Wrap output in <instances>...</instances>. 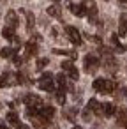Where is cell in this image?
<instances>
[{"label":"cell","instance_id":"6da1fadb","mask_svg":"<svg viewBox=\"0 0 127 129\" xmlns=\"http://www.w3.org/2000/svg\"><path fill=\"white\" fill-rule=\"evenodd\" d=\"M92 87L95 92H101V94H111L115 90V83L111 80H106V78H95Z\"/></svg>","mask_w":127,"mask_h":129},{"label":"cell","instance_id":"7a4b0ae2","mask_svg":"<svg viewBox=\"0 0 127 129\" xmlns=\"http://www.w3.org/2000/svg\"><path fill=\"white\" fill-rule=\"evenodd\" d=\"M23 103H25V106L28 108V113H37V111L43 108V101H41V97L35 95V94H27L25 99H23Z\"/></svg>","mask_w":127,"mask_h":129},{"label":"cell","instance_id":"3957f363","mask_svg":"<svg viewBox=\"0 0 127 129\" xmlns=\"http://www.w3.org/2000/svg\"><path fill=\"white\" fill-rule=\"evenodd\" d=\"M39 88L41 90H46V92H53L55 90V80H53V74L51 73H44L41 78H39Z\"/></svg>","mask_w":127,"mask_h":129},{"label":"cell","instance_id":"277c9868","mask_svg":"<svg viewBox=\"0 0 127 129\" xmlns=\"http://www.w3.org/2000/svg\"><path fill=\"white\" fill-rule=\"evenodd\" d=\"M83 64H85V71L87 73H94V71H97V67H99V57L97 55H94V53H90V55H87L85 58H83Z\"/></svg>","mask_w":127,"mask_h":129},{"label":"cell","instance_id":"5b68a950","mask_svg":"<svg viewBox=\"0 0 127 129\" xmlns=\"http://www.w3.org/2000/svg\"><path fill=\"white\" fill-rule=\"evenodd\" d=\"M81 7L85 9V14H87V16L90 18V21L94 23L95 18H97V6H95V2H94V0H83Z\"/></svg>","mask_w":127,"mask_h":129},{"label":"cell","instance_id":"8992f818","mask_svg":"<svg viewBox=\"0 0 127 129\" xmlns=\"http://www.w3.org/2000/svg\"><path fill=\"white\" fill-rule=\"evenodd\" d=\"M65 34H67L69 41H71L74 46H79V44L83 43V39H81V34L78 32V28H74V27H65Z\"/></svg>","mask_w":127,"mask_h":129},{"label":"cell","instance_id":"52a82bcc","mask_svg":"<svg viewBox=\"0 0 127 129\" xmlns=\"http://www.w3.org/2000/svg\"><path fill=\"white\" fill-rule=\"evenodd\" d=\"M60 66H62V69L67 73V76H69L71 80H78V78H79V73H78V69L74 67V64H72L71 60H64Z\"/></svg>","mask_w":127,"mask_h":129},{"label":"cell","instance_id":"ba28073f","mask_svg":"<svg viewBox=\"0 0 127 129\" xmlns=\"http://www.w3.org/2000/svg\"><path fill=\"white\" fill-rule=\"evenodd\" d=\"M28 117H30V120H32V124H34V127L35 129H46L48 127V120L46 118H43L39 113H28Z\"/></svg>","mask_w":127,"mask_h":129},{"label":"cell","instance_id":"9c48e42d","mask_svg":"<svg viewBox=\"0 0 127 129\" xmlns=\"http://www.w3.org/2000/svg\"><path fill=\"white\" fill-rule=\"evenodd\" d=\"M41 37H34L32 41H28L27 44H25V57H32V55H35L37 53V41H39Z\"/></svg>","mask_w":127,"mask_h":129},{"label":"cell","instance_id":"30bf717a","mask_svg":"<svg viewBox=\"0 0 127 129\" xmlns=\"http://www.w3.org/2000/svg\"><path fill=\"white\" fill-rule=\"evenodd\" d=\"M6 27H11V28H16L18 27V14L14 13V11H9L7 13V16H6Z\"/></svg>","mask_w":127,"mask_h":129},{"label":"cell","instance_id":"8fae6325","mask_svg":"<svg viewBox=\"0 0 127 129\" xmlns=\"http://www.w3.org/2000/svg\"><path fill=\"white\" fill-rule=\"evenodd\" d=\"M37 113H39L43 118H46V120L50 122V120L53 118V115H55V108H51V106H43Z\"/></svg>","mask_w":127,"mask_h":129},{"label":"cell","instance_id":"7c38bea8","mask_svg":"<svg viewBox=\"0 0 127 129\" xmlns=\"http://www.w3.org/2000/svg\"><path fill=\"white\" fill-rule=\"evenodd\" d=\"M88 110L94 111V113H97V115H102V104L97 99H90L88 101Z\"/></svg>","mask_w":127,"mask_h":129},{"label":"cell","instance_id":"4fadbf2b","mask_svg":"<svg viewBox=\"0 0 127 129\" xmlns=\"http://www.w3.org/2000/svg\"><path fill=\"white\" fill-rule=\"evenodd\" d=\"M127 34V14H122L118 20V36H125Z\"/></svg>","mask_w":127,"mask_h":129},{"label":"cell","instance_id":"5bb4252c","mask_svg":"<svg viewBox=\"0 0 127 129\" xmlns=\"http://www.w3.org/2000/svg\"><path fill=\"white\" fill-rule=\"evenodd\" d=\"M67 7L71 9V13H72L74 16H87V14H85V9H83L81 6H76V4L69 2V4H67Z\"/></svg>","mask_w":127,"mask_h":129},{"label":"cell","instance_id":"9a60e30c","mask_svg":"<svg viewBox=\"0 0 127 129\" xmlns=\"http://www.w3.org/2000/svg\"><path fill=\"white\" fill-rule=\"evenodd\" d=\"M14 30H16V28L4 27V30H2V36H4L7 41H18V39H16V34H14Z\"/></svg>","mask_w":127,"mask_h":129},{"label":"cell","instance_id":"2e32d148","mask_svg":"<svg viewBox=\"0 0 127 129\" xmlns=\"http://www.w3.org/2000/svg\"><path fill=\"white\" fill-rule=\"evenodd\" d=\"M57 85H58V90H57V92H62V94H65L67 81H65V76H64V74H58V76H57Z\"/></svg>","mask_w":127,"mask_h":129},{"label":"cell","instance_id":"e0dca14e","mask_svg":"<svg viewBox=\"0 0 127 129\" xmlns=\"http://www.w3.org/2000/svg\"><path fill=\"white\" fill-rule=\"evenodd\" d=\"M115 104H111V103H104L102 104V115H106V117H111V115H115Z\"/></svg>","mask_w":127,"mask_h":129},{"label":"cell","instance_id":"ac0fdd59","mask_svg":"<svg viewBox=\"0 0 127 129\" xmlns=\"http://www.w3.org/2000/svg\"><path fill=\"white\" fill-rule=\"evenodd\" d=\"M7 122H9L11 125L18 127V125H20V118H18V113H16V111H9V113H7Z\"/></svg>","mask_w":127,"mask_h":129},{"label":"cell","instance_id":"d6986e66","mask_svg":"<svg viewBox=\"0 0 127 129\" xmlns=\"http://www.w3.org/2000/svg\"><path fill=\"white\" fill-rule=\"evenodd\" d=\"M111 44H113V46H116V50H118V51H127V46H125V44H120V41H118V36H116V34H113V36H111Z\"/></svg>","mask_w":127,"mask_h":129},{"label":"cell","instance_id":"ffe728a7","mask_svg":"<svg viewBox=\"0 0 127 129\" xmlns=\"http://www.w3.org/2000/svg\"><path fill=\"white\" fill-rule=\"evenodd\" d=\"M118 124L127 129V108L120 110V113H118Z\"/></svg>","mask_w":127,"mask_h":129},{"label":"cell","instance_id":"44dd1931","mask_svg":"<svg viewBox=\"0 0 127 129\" xmlns=\"http://www.w3.org/2000/svg\"><path fill=\"white\" fill-rule=\"evenodd\" d=\"M0 53H2V57H6V58H14V57H16V51H14L13 48H4Z\"/></svg>","mask_w":127,"mask_h":129},{"label":"cell","instance_id":"7402d4cb","mask_svg":"<svg viewBox=\"0 0 127 129\" xmlns=\"http://www.w3.org/2000/svg\"><path fill=\"white\" fill-rule=\"evenodd\" d=\"M48 14H50V16H55V18H60V7H58V6L48 7Z\"/></svg>","mask_w":127,"mask_h":129},{"label":"cell","instance_id":"603a6c76","mask_svg":"<svg viewBox=\"0 0 127 129\" xmlns=\"http://www.w3.org/2000/svg\"><path fill=\"white\" fill-rule=\"evenodd\" d=\"M27 21H28L27 27L32 30V28H34V14H32V13H27Z\"/></svg>","mask_w":127,"mask_h":129},{"label":"cell","instance_id":"cb8c5ba5","mask_svg":"<svg viewBox=\"0 0 127 129\" xmlns=\"http://www.w3.org/2000/svg\"><path fill=\"white\" fill-rule=\"evenodd\" d=\"M46 64H48V58H39V60H37V67H39V69H43Z\"/></svg>","mask_w":127,"mask_h":129},{"label":"cell","instance_id":"d4e9b609","mask_svg":"<svg viewBox=\"0 0 127 129\" xmlns=\"http://www.w3.org/2000/svg\"><path fill=\"white\" fill-rule=\"evenodd\" d=\"M16 129H30V125H25V124H20Z\"/></svg>","mask_w":127,"mask_h":129},{"label":"cell","instance_id":"484cf974","mask_svg":"<svg viewBox=\"0 0 127 129\" xmlns=\"http://www.w3.org/2000/svg\"><path fill=\"white\" fill-rule=\"evenodd\" d=\"M0 87H6V83H4V78L0 76Z\"/></svg>","mask_w":127,"mask_h":129},{"label":"cell","instance_id":"4316f807","mask_svg":"<svg viewBox=\"0 0 127 129\" xmlns=\"http://www.w3.org/2000/svg\"><path fill=\"white\" fill-rule=\"evenodd\" d=\"M0 129H7V127H6V124H4L2 120H0Z\"/></svg>","mask_w":127,"mask_h":129},{"label":"cell","instance_id":"83f0119b","mask_svg":"<svg viewBox=\"0 0 127 129\" xmlns=\"http://www.w3.org/2000/svg\"><path fill=\"white\" fill-rule=\"evenodd\" d=\"M72 129H81V127H79V125H74V127H72Z\"/></svg>","mask_w":127,"mask_h":129},{"label":"cell","instance_id":"f1b7e54d","mask_svg":"<svg viewBox=\"0 0 127 129\" xmlns=\"http://www.w3.org/2000/svg\"><path fill=\"white\" fill-rule=\"evenodd\" d=\"M120 2H122V4H125V2H127V0H120Z\"/></svg>","mask_w":127,"mask_h":129},{"label":"cell","instance_id":"f546056e","mask_svg":"<svg viewBox=\"0 0 127 129\" xmlns=\"http://www.w3.org/2000/svg\"><path fill=\"white\" fill-rule=\"evenodd\" d=\"M53 2H58V0H53Z\"/></svg>","mask_w":127,"mask_h":129}]
</instances>
